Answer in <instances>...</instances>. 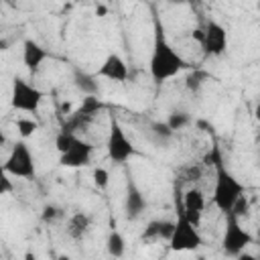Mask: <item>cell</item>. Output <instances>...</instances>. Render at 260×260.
I'll return each instance as SVG.
<instances>
[{
  "instance_id": "cell-7",
  "label": "cell",
  "mask_w": 260,
  "mask_h": 260,
  "mask_svg": "<svg viewBox=\"0 0 260 260\" xmlns=\"http://www.w3.org/2000/svg\"><path fill=\"white\" fill-rule=\"evenodd\" d=\"M106 148H108V156L114 165H124L136 154L132 140L126 136L122 124L116 118H112V122H110V134H108Z\"/></svg>"
},
{
  "instance_id": "cell-18",
  "label": "cell",
  "mask_w": 260,
  "mask_h": 260,
  "mask_svg": "<svg viewBox=\"0 0 260 260\" xmlns=\"http://www.w3.org/2000/svg\"><path fill=\"white\" fill-rule=\"evenodd\" d=\"M165 124H167L173 132H177V130H183L185 126L191 124V116H189L187 112H179V110H175V112L169 114V118H167Z\"/></svg>"
},
{
  "instance_id": "cell-11",
  "label": "cell",
  "mask_w": 260,
  "mask_h": 260,
  "mask_svg": "<svg viewBox=\"0 0 260 260\" xmlns=\"http://www.w3.org/2000/svg\"><path fill=\"white\" fill-rule=\"evenodd\" d=\"M95 77H106V79H110V81L122 83V81L128 79V65H126V61H124L118 53H110V55L104 59V63L100 65Z\"/></svg>"
},
{
  "instance_id": "cell-24",
  "label": "cell",
  "mask_w": 260,
  "mask_h": 260,
  "mask_svg": "<svg viewBox=\"0 0 260 260\" xmlns=\"http://www.w3.org/2000/svg\"><path fill=\"white\" fill-rule=\"evenodd\" d=\"M93 185L98 189H106L110 185V173L104 169V167H98L93 169Z\"/></svg>"
},
{
  "instance_id": "cell-15",
  "label": "cell",
  "mask_w": 260,
  "mask_h": 260,
  "mask_svg": "<svg viewBox=\"0 0 260 260\" xmlns=\"http://www.w3.org/2000/svg\"><path fill=\"white\" fill-rule=\"evenodd\" d=\"M73 83H75V87H77L83 95H98V91H100L98 77L91 75V73H85V71H81V69H75V71H73Z\"/></svg>"
},
{
  "instance_id": "cell-26",
  "label": "cell",
  "mask_w": 260,
  "mask_h": 260,
  "mask_svg": "<svg viewBox=\"0 0 260 260\" xmlns=\"http://www.w3.org/2000/svg\"><path fill=\"white\" fill-rule=\"evenodd\" d=\"M63 215V211L59 209V207H55V205H47L45 209H43V213H41V217H43V221H55V219H59Z\"/></svg>"
},
{
  "instance_id": "cell-2",
  "label": "cell",
  "mask_w": 260,
  "mask_h": 260,
  "mask_svg": "<svg viewBox=\"0 0 260 260\" xmlns=\"http://www.w3.org/2000/svg\"><path fill=\"white\" fill-rule=\"evenodd\" d=\"M205 165H213L215 167V185H213V205L223 211L230 213L234 203L244 195V185L225 169L219 150L211 148V152L205 156Z\"/></svg>"
},
{
  "instance_id": "cell-8",
  "label": "cell",
  "mask_w": 260,
  "mask_h": 260,
  "mask_svg": "<svg viewBox=\"0 0 260 260\" xmlns=\"http://www.w3.org/2000/svg\"><path fill=\"white\" fill-rule=\"evenodd\" d=\"M201 32H203L201 45H203L205 55L219 57V55L225 53V49H228V30H225V26L221 22L209 18Z\"/></svg>"
},
{
  "instance_id": "cell-27",
  "label": "cell",
  "mask_w": 260,
  "mask_h": 260,
  "mask_svg": "<svg viewBox=\"0 0 260 260\" xmlns=\"http://www.w3.org/2000/svg\"><path fill=\"white\" fill-rule=\"evenodd\" d=\"M8 49H10V41L4 39V37H0V53H4V51H8Z\"/></svg>"
},
{
  "instance_id": "cell-20",
  "label": "cell",
  "mask_w": 260,
  "mask_h": 260,
  "mask_svg": "<svg viewBox=\"0 0 260 260\" xmlns=\"http://www.w3.org/2000/svg\"><path fill=\"white\" fill-rule=\"evenodd\" d=\"M75 140H77L75 134H69V132H63V130H61V132L55 136V148H57V152H59V154L67 152Z\"/></svg>"
},
{
  "instance_id": "cell-10",
  "label": "cell",
  "mask_w": 260,
  "mask_h": 260,
  "mask_svg": "<svg viewBox=\"0 0 260 260\" xmlns=\"http://www.w3.org/2000/svg\"><path fill=\"white\" fill-rule=\"evenodd\" d=\"M93 154V146L77 136V140L71 144V148L63 154H59V165L65 169H81L87 167Z\"/></svg>"
},
{
  "instance_id": "cell-23",
  "label": "cell",
  "mask_w": 260,
  "mask_h": 260,
  "mask_svg": "<svg viewBox=\"0 0 260 260\" xmlns=\"http://www.w3.org/2000/svg\"><path fill=\"white\" fill-rule=\"evenodd\" d=\"M150 130H152V134H154L158 140H169V138L175 134L165 122H152V124H150Z\"/></svg>"
},
{
  "instance_id": "cell-3",
  "label": "cell",
  "mask_w": 260,
  "mask_h": 260,
  "mask_svg": "<svg viewBox=\"0 0 260 260\" xmlns=\"http://www.w3.org/2000/svg\"><path fill=\"white\" fill-rule=\"evenodd\" d=\"M201 244H203V238H201L199 230L177 207V219L173 221V234L169 238V248L173 252H193Z\"/></svg>"
},
{
  "instance_id": "cell-1",
  "label": "cell",
  "mask_w": 260,
  "mask_h": 260,
  "mask_svg": "<svg viewBox=\"0 0 260 260\" xmlns=\"http://www.w3.org/2000/svg\"><path fill=\"white\" fill-rule=\"evenodd\" d=\"M187 61L175 51V47L167 41V35L160 26V20L154 18V41H152V53L148 71L154 83H162L167 79H173L179 71L187 69Z\"/></svg>"
},
{
  "instance_id": "cell-12",
  "label": "cell",
  "mask_w": 260,
  "mask_h": 260,
  "mask_svg": "<svg viewBox=\"0 0 260 260\" xmlns=\"http://www.w3.org/2000/svg\"><path fill=\"white\" fill-rule=\"evenodd\" d=\"M47 57H49V53H47L37 41L26 39V41L22 43V63L26 65V69H28L32 75L39 73V69H41V65L47 61Z\"/></svg>"
},
{
  "instance_id": "cell-29",
  "label": "cell",
  "mask_w": 260,
  "mask_h": 260,
  "mask_svg": "<svg viewBox=\"0 0 260 260\" xmlns=\"http://www.w3.org/2000/svg\"><path fill=\"white\" fill-rule=\"evenodd\" d=\"M24 260H37V256H35V252H24Z\"/></svg>"
},
{
  "instance_id": "cell-32",
  "label": "cell",
  "mask_w": 260,
  "mask_h": 260,
  "mask_svg": "<svg viewBox=\"0 0 260 260\" xmlns=\"http://www.w3.org/2000/svg\"><path fill=\"white\" fill-rule=\"evenodd\" d=\"M199 260H205V258H199Z\"/></svg>"
},
{
  "instance_id": "cell-25",
  "label": "cell",
  "mask_w": 260,
  "mask_h": 260,
  "mask_svg": "<svg viewBox=\"0 0 260 260\" xmlns=\"http://www.w3.org/2000/svg\"><path fill=\"white\" fill-rule=\"evenodd\" d=\"M12 189H14V185H12L10 175L6 173L4 162H2L0 165V195H8V193H12Z\"/></svg>"
},
{
  "instance_id": "cell-5",
  "label": "cell",
  "mask_w": 260,
  "mask_h": 260,
  "mask_svg": "<svg viewBox=\"0 0 260 260\" xmlns=\"http://www.w3.org/2000/svg\"><path fill=\"white\" fill-rule=\"evenodd\" d=\"M45 93L35 87L32 83L24 81L22 77H14L12 79V89H10V106L14 110L26 112V114H37L41 104H43Z\"/></svg>"
},
{
  "instance_id": "cell-4",
  "label": "cell",
  "mask_w": 260,
  "mask_h": 260,
  "mask_svg": "<svg viewBox=\"0 0 260 260\" xmlns=\"http://www.w3.org/2000/svg\"><path fill=\"white\" fill-rule=\"evenodd\" d=\"M254 244V236L242 228L240 217L225 213V230H223V238H221V250L228 256H238L242 252H246V248Z\"/></svg>"
},
{
  "instance_id": "cell-6",
  "label": "cell",
  "mask_w": 260,
  "mask_h": 260,
  "mask_svg": "<svg viewBox=\"0 0 260 260\" xmlns=\"http://www.w3.org/2000/svg\"><path fill=\"white\" fill-rule=\"evenodd\" d=\"M4 169L10 177H18V179H32L37 169H35V158L32 152L26 144V140H16L6 156Z\"/></svg>"
},
{
  "instance_id": "cell-30",
  "label": "cell",
  "mask_w": 260,
  "mask_h": 260,
  "mask_svg": "<svg viewBox=\"0 0 260 260\" xmlns=\"http://www.w3.org/2000/svg\"><path fill=\"white\" fill-rule=\"evenodd\" d=\"M6 144V134L2 132V128H0V146H4Z\"/></svg>"
},
{
  "instance_id": "cell-31",
  "label": "cell",
  "mask_w": 260,
  "mask_h": 260,
  "mask_svg": "<svg viewBox=\"0 0 260 260\" xmlns=\"http://www.w3.org/2000/svg\"><path fill=\"white\" fill-rule=\"evenodd\" d=\"M59 260H69V256H59Z\"/></svg>"
},
{
  "instance_id": "cell-17",
  "label": "cell",
  "mask_w": 260,
  "mask_h": 260,
  "mask_svg": "<svg viewBox=\"0 0 260 260\" xmlns=\"http://www.w3.org/2000/svg\"><path fill=\"white\" fill-rule=\"evenodd\" d=\"M104 108V104H102V100L98 98V95H85L83 100H81V106L75 110V112H79V114H83V116H87V118H95V114L100 112Z\"/></svg>"
},
{
  "instance_id": "cell-19",
  "label": "cell",
  "mask_w": 260,
  "mask_h": 260,
  "mask_svg": "<svg viewBox=\"0 0 260 260\" xmlns=\"http://www.w3.org/2000/svg\"><path fill=\"white\" fill-rule=\"evenodd\" d=\"M16 130L20 134V140H26L39 130V122L32 120V118H18L16 120Z\"/></svg>"
},
{
  "instance_id": "cell-21",
  "label": "cell",
  "mask_w": 260,
  "mask_h": 260,
  "mask_svg": "<svg viewBox=\"0 0 260 260\" xmlns=\"http://www.w3.org/2000/svg\"><path fill=\"white\" fill-rule=\"evenodd\" d=\"M203 177V167L201 165H187L181 169V181H187V183H195Z\"/></svg>"
},
{
  "instance_id": "cell-28",
  "label": "cell",
  "mask_w": 260,
  "mask_h": 260,
  "mask_svg": "<svg viewBox=\"0 0 260 260\" xmlns=\"http://www.w3.org/2000/svg\"><path fill=\"white\" fill-rule=\"evenodd\" d=\"M236 258H238V260H258L254 254H248V252H242V254H238Z\"/></svg>"
},
{
  "instance_id": "cell-9",
  "label": "cell",
  "mask_w": 260,
  "mask_h": 260,
  "mask_svg": "<svg viewBox=\"0 0 260 260\" xmlns=\"http://www.w3.org/2000/svg\"><path fill=\"white\" fill-rule=\"evenodd\" d=\"M177 207H179V209L183 211V215L197 228L199 221H201V213H203V209H205V195H203V191L197 189V187L187 189L185 195H183V201L177 197Z\"/></svg>"
},
{
  "instance_id": "cell-13",
  "label": "cell",
  "mask_w": 260,
  "mask_h": 260,
  "mask_svg": "<svg viewBox=\"0 0 260 260\" xmlns=\"http://www.w3.org/2000/svg\"><path fill=\"white\" fill-rule=\"evenodd\" d=\"M124 209H126V215L128 219H136L142 215V211L146 209V199L142 195V191L138 189V185L128 179V185H126V197H124Z\"/></svg>"
},
{
  "instance_id": "cell-22",
  "label": "cell",
  "mask_w": 260,
  "mask_h": 260,
  "mask_svg": "<svg viewBox=\"0 0 260 260\" xmlns=\"http://www.w3.org/2000/svg\"><path fill=\"white\" fill-rule=\"evenodd\" d=\"M160 219H154L146 225V230L142 232V242H152V240H160Z\"/></svg>"
},
{
  "instance_id": "cell-14",
  "label": "cell",
  "mask_w": 260,
  "mask_h": 260,
  "mask_svg": "<svg viewBox=\"0 0 260 260\" xmlns=\"http://www.w3.org/2000/svg\"><path fill=\"white\" fill-rule=\"evenodd\" d=\"M91 230V217L85 211H77L73 213L67 223H65V232L71 240H83L87 236V232Z\"/></svg>"
},
{
  "instance_id": "cell-16",
  "label": "cell",
  "mask_w": 260,
  "mask_h": 260,
  "mask_svg": "<svg viewBox=\"0 0 260 260\" xmlns=\"http://www.w3.org/2000/svg\"><path fill=\"white\" fill-rule=\"evenodd\" d=\"M106 248H108V254H110L112 258H122L124 252H126V240H124V236H122L120 232L112 230V232L108 234Z\"/></svg>"
}]
</instances>
